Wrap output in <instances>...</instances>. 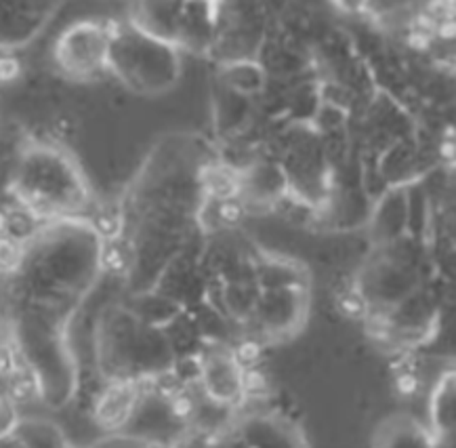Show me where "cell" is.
<instances>
[{
    "instance_id": "6da1fadb",
    "label": "cell",
    "mask_w": 456,
    "mask_h": 448,
    "mask_svg": "<svg viewBox=\"0 0 456 448\" xmlns=\"http://www.w3.org/2000/svg\"><path fill=\"white\" fill-rule=\"evenodd\" d=\"M15 202L40 221L76 217L89 202L83 173L51 145H28L17 156L9 183Z\"/></svg>"
},
{
    "instance_id": "7a4b0ae2",
    "label": "cell",
    "mask_w": 456,
    "mask_h": 448,
    "mask_svg": "<svg viewBox=\"0 0 456 448\" xmlns=\"http://www.w3.org/2000/svg\"><path fill=\"white\" fill-rule=\"evenodd\" d=\"M110 55L108 69L128 89L139 93H162L179 78V57L165 38L145 32L143 28L108 26Z\"/></svg>"
},
{
    "instance_id": "3957f363",
    "label": "cell",
    "mask_w": 456,
    "mask_h": 448,
    "mask_svg": "<svg viewBox=\"0 0 456 448\" xmlns=\"http://www.w3.org/2000/svg\"><path fill=\"white\" fill-rule=\"evenodd\" d=\"M108 26L95 21L74 23L55 45V61L63 74L76 80L97 77L108 69Z\"/></svg>"
},
{
    "instance_id": "277c9868",
    "label": "cell",
    "mask_w": 456,
    "mask_h": 448,
    "mask_svg": "<svg viewBox=\"0 0 456 448\" xmlns=\"http://www.w3.org/2000/svg\"><path fill=\"white\" fill-rule=\"evenodd\" d=\"M57 0H0V49H15L30 43Z\"/></svg>"
},
{
    "instance_id": "5b68a950",
    "label": "cell",
    "mask_w": 456,
    "mask_h": 448,
    "mask_svg": "<svg viewBox=\"0 0 456 448\" xmlns=\"http://www.w3.org/2000/svg\"><path fill=\"white\" fill-rule=\"evenodd\" d=\"M200 379L215 404H230L242 394V371L233 354H213L202 362Z\"/></svg>"
},
{
    "instance_id": "8992f818",
    "label": "cell",
    "mask_w": 456,
    "mask_h": 448,
    "mask_svg": "<svg viewBox=\"0 0 456 448\" xmlns=\"http://www.w3.org/2000/svg\"><path fill=\"white\" fill-rule=\"evenodd\" d=\"M137 379L128 381H114L112 387H108L99 398L95 406V417L99 426L105 429H116L131 419L133 411L139 404V398H142L143 389H139Z\"/></svg>"
},
{
    "instance_id": "52a82bcc",
    "label": "cell",
    "mask_w": 456,
    "mask_h": 448,
    "mask_svg": "<svg viewBox=\"0 0 456 448\" xmlns=\"http://www.w3.org/2000/svg\"><path fill=\"white\" fill-rule=\"evenodd\" d=\"M20 426V415H17V404L4 389L0 394V442L13 438L15 429Z\"/></svg>"
},
{
    "instance_id": "ba28073f",
    "label": "cell",
    "mask_w": 456,
    "mask_h": 448,
    "mask_svg": "<svg viewBox=\"0 0 456 448\" xmlns=\"http://www.w3.org/2000/svg\"><path fill=\"white\" fill-rule=\"evenodd\" d=\"M167 404H168V412H171V417L177 419V421H190V419L198 412L196 400L191 398V394L183 392V389H179L177 394H173L171 398L167 400Z\"/></svg>"
},
{
    "instance_id": "9c48e42d",
    "label": "cell",
    "mask_w": 456,
    "mask_h": 448,
    "mask_svg": "<svg viewBox=\"0 0 456 448\" xmlns=\"http://www.w3.org/2000/svg\"><path fill=\"white\" fill-rule=\"evenodd\" d=\"M337 307H338V312L347 318H362V316H366V310H368L366 301L362 299L358 293H354V290H349V293H343L341 297H338Z\"/></svg>"
},
{
    "instance_id": "30bf717a",
    "label": "cell",
    "mask_w": 456,
    "mask_h": 448,
    "mask_svg": "<svg viewBox=\"0 0 456 448\" xmlns=\"http://www.w3.org/2000/svg\"><path fill=\"white\" fill-rule=\"evenodd\" d=\"M21 72L20 60L15 55L4 53L0 55V85H11L13 80H17Z\"/></svg>"
},
{
    "instance_id": "8fae6325",
    "label": "cell",
    "mask_w": 456,
    "mask_h": 448,
    "mask_svg": "<svg viewBox=\"0 0 456 448\" xmlns=\"http://www.w3.org/2000/svg\"><path fill=\"white\" fill-rule=\"evenodd\" d=\"M238 364H255L261 358V346L255 339H244L233 352Z\"/></svg>"
},
{
    "instance_id": "7c38bea8",
    "label": "cell",
    "mask_w": 456,
    "mask_h": 448,
    "mask_svg": "<svg viewBox=\"0 0 456 448\" xmlns=\"http://www.w3.org/2000/svg\"><path fill=\"white\" fill-rule=\"evenodd\" d=\"M395 389H397V394L404 395V398H408V395H414L419 392L417 375H412V372H402L395 381Z\"/></svg>"
}]
</instances>
